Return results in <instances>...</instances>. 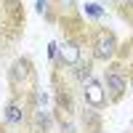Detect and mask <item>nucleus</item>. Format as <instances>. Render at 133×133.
Returning <instances> with one entry per match:
<instances>
[{
    "label": "nucleus",
    "mask_w": 133,
    "mask_h": 133,
    "mask_svg": "<svg viewBox=\"0 0 133 133\" xmlns=\"http://www.w3.org/2000/svg\"><path fill=\"white\" fill-rule=\"evenodd\" d=\"M66 72H69V77H72L77 85H85V83L93 77V59H91V53H88L83 61H77L75 66H69Z\"/></svg>",
    "instance_id": "obj_8"
},
{
    "label": "nucleus",
    "mask_w": 133,
    "mask_h": 133,
    "mask_svg": "<svg viewBox=\"0 0 133 133\" xmlns=\"http://www.w3.org/2000/svg\"><path fill=\"white\" fill-rule=\"evenodd\" d=\"M0 43H3V32H0Z\"/></svg>",
    "instance_id": "obj_11"
},
{
    "label": "nucleus",
    "mask_w": 133,
    "mask_h": 133,
    "mask_svg": "<svg viewBox=\"0 0 133 133\" xmlns=\"http://www.w3.org/2000/svg\"><path fill=\"white\" fill-rule=\"evenodd\" d=\"M75 120H77V130H80V133H101V128H104L101 112L93 109V107H85V104L77 107Z\"/></svg>",
    "instance_id": "obj_6"
},
{
    "label": "nucleus",
    "mask_w": 133,
    "mask_h": 133,
    "mask_svg": "<svg viewBox=\"0 0 133 133\" xmlns=\"http://www.w3.org/2000/svg\"><path fill=\"white\" fill-rule=\"evenodd\" d=\"M35 8H37V14H45V16L53 21V14H51V0H37V5H35Z\"/></svg>",
    "instance_id": "obj_10"
},
{
    "label": "nucleus",
    "mask_w": 133,
    "mask_h": 133,
    "mask_svg": "<svg viewBox=\"0 0 133 133\" xmlns=\"http://www.w3.org/2000/svg\"><path fill=\"white\" fill-rule=\"evenodd\" d=\"M53 125H56V120H53V112L48 109H29V133H51Z\"/></svg>",
    "instance_id": "obj_7"
},
{
    "label": "nucleus",
    "mask_w": 133,
    "mask_h": 133,
    "mask_svg": "<svg viewBox=\"0 0 133 133\" xmlns=\"http://www.w3.org/2000/svg\"><path fill=\"white\" fill-rule=\"evenodd\" d=\"M88 53L93 61L109 64L120 56V40L112 29L107 27H91L88 29Z\"/></svg>",
    "instance_id": "obj_2"
},
{
    "label": "nucleus",
    "mask_w": 133,
    "mask_h": 133,
    "mask_svg": "<svg viewBox=\"0 0 133 133\" xmlns=\"http://www.w3.org/2000/svg\"><path fill=\"white\" fill-rule=\"evenodd\" d=\"M8 85H11V96L14 98H27L37 88V69L32 64V59L21 56L8 66Z\"/></svg>",
    "instance_id": "obj_1"
},
{
    "label": "nucleus",
    "mask_w": 133,
    "mask_h": 133,
    "mask_svg": "<svg viewBox=\"0 0 133 133\" xmlns=\"http://www.w3.org/2000/svg\"><path fill=\"white\" fill-rule=\"evenodd\" d=\"M104 91L109 96V107L123 101L125 93H128V72H125V64H117V61H109L107 69H104Z\"/></svg>",
    "instance_id": "obj_3"
},
{
    "label": "nucleus",
    "mask_w": 133,
    "mask_h": 133,
    "mask_svg": "<svg viewBox=\"0 0 133 133\" xmlns=\"http://www.w3.org/2000/svg\"><path fill=\"white\" fill-rule=\"evenodd\" d=\"M85 14L93 16V19H101V16H104V8H98L96 3H85Z\"/></svg>",
    "instance_id": "obj_9"
},
{
    "label": "nucleus",
    "mask_w": 133,
    "mask_h": 133,
    "mask_svg": "<svg viewBox=\"0 0 133 133\" xmlns=\"http://www.w3.org/2000/svg\"><path fill=\"white\" fill-rule=\"evenodd\" d=\"M3 123L8 125V128H27V123H29V107H27V101L24 98H14L11 96L8 101H5V107H3Z\"/></svg>",
    "instance_id": "obj_4"
},
{
    "label": "nucleus",
    "mask_w": 133,
    "mask_h": 133,
    "mask_svg": "<svg viewBox=\"0 0 133 133\" xmlns=\"http://www.w3.org/2000/svg\"><path fill=\"white\" fill-rule=\"evenodd\" d=\"M80 101L85 107H93V109H107L109 107V96L104 91V83L91 77L85 85H80Z\"/></svg>",
    "instance_id": "obj_5"
}]
</instances>
